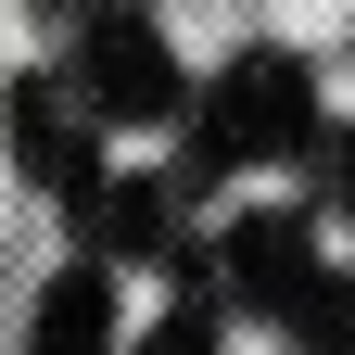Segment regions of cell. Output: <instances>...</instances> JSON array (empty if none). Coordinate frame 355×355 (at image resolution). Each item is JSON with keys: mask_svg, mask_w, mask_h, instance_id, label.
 <instances>
[{"mask_svg": "<svg viewBox=\"0 0 355 355\" xmlns=\"http://www.w3.org/2000/svg\"><path fill=\"white\" fill-rule=\"evenodd\" d=\"M191 127H203V165H279L318 140V76L292 51H229L216 89L191 102Z\"/></svg>", "mask_w": 355, "mask_h": 355, "instance_id": "6da1fadb", "label": "cell"}, {"mask_svg": "<svg viewBox=\"0 0 355 355\" xmlns=\"http://www.w3.org/2000/svg\"><path fill=\"white\" fill-rule=\"evenodd\" d=\"M64 89L89 102V127H165V114H191V76H178L165 26H140V13H89Z\"/></svg>", "mask_w": 355, "mask_h": 355, "instance_id": "7a4b0ae2", "label": "cell"}, {"mask_svg": "<svg viewBox=\"0 0 355 355\" xmlns=\"http://www.w3.org/2000/svg\"><path fill=\"white\" fill-rule=\"evenodd\" d=\"M13 165L38 178V191H102V127H89V102H76V89L64 76H26L13 89Z\"/></svg>", "mask_w": 355, "mask_h": 355, "instance_id": "3957f363", "label": "cell"}, {"mask_svg": "<svg viewBox=\"0 0 355 355\" xmlns=\"http://www.w3.org/2000/svg\"><path fill=\"white\" fill-rule=\"evenodd\" d=\"M216 279L241 292V318H304V292H318V241H304V216H241L229 254H216Z\"/></svg>", "mask_w": 355, "mask_h": 355, "instance_id": "277c9868", "label": "cell"}, {"mask_svg": "<svg viewBox=\"0 0 355 355\" xmlns=\"http://www.w3.org/2000/svg\"><path fill=\"white\" fill-rule=\"evenodd\" d=\"M26 355H114V279L102 266H64L26 318Z\"/></svg>", "mask_w": 355, "mask_h": 355, "instance_id": "5b68a950", "label": "cell"}, {"mask_svg": "<svg viewBox=\"0 0 355 355\" xmlns=\"http://www.w3.org/2000/svg\"><path fill=\"white\" fill-rule=\"evenodd\" d=\"M165 203L178 191H153V178H102L76 203V229H89V254H165Z\"/></svg>", "mask_w": 355, "mask_h": 355, "instance_id": "8992f818", "label": "cell"}, {"mask_svg": "<svg viewBox=\"0 0 355 355\" xmlns=\"http://www.w3.org/2000/svg\"><path fill=\"white\" fill-rule=\"evenodd\" d=\"M304 343H318V355H355V279H318V292H304V318H292Z\"/></svg>", "mask_w": 355, "mask_h": 355, "instance_id": "52a82bcc", "label": "cell"}, {"mask_svg": "<svg viewBox=\"0 0 355 355\" xmlns=\"http://www.w3.org/2000/svg\"><path fill=\"white\" fill-rule=\"evenodd\" d=\"M140 355H216V318H203V304H178V318L140 330Z\"/></svg>", "mask_w": 355, "mask_h": 355, "instance_id": "ba28073f", "label": "cell"}, {"mask_svg": "<svg viewBox=\"0 0 355 355\" xmlns=\"http://www.w3.org/2000/svg\"><path fill=\"white\" fill-rule=\"evenodd\" d=\"M330 203L355 216V127H343V153H330Z\"/></svg>", "mask_w": 355, "mask_h": 355, "instance_id": "9c48e42d", "label": "cell"}]
</instances>
